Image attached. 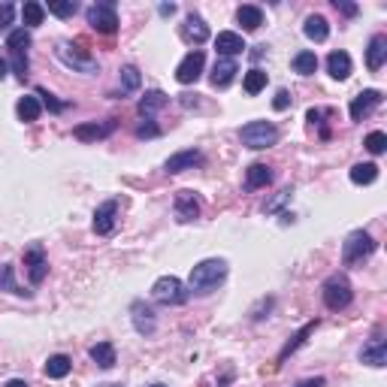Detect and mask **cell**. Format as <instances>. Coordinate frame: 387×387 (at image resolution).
<instances>
[{
	"instance_id": "7402d4cb",
	"label": "cell",
	"mask_w": 387,
	"mask_h": 387,
	"mask_svg": "<svg viewBox=\"0 0 387 387\" xmlns=\"http://www.w3.org/2000/svg\"><path fill=\"white\" fill-rule=\"evenodd\" d=\"M384 60H387V36L375 34L373 40H369V49H366V67L373 73H378L384 67Z\"/></svg>"
},
{
	"instance_id": "bcb514c9",
	"label": "cell",
	"mask_w": 387,
	"mask_h": 387,
	"mask_svg": "<svg viewBox=\"0 0 387 387\" xmlns=\"http://www.w3.org/2000/svg\"><path fill=\"white\" fill-rule=\"evenodd\" d=\"M157 12L170 19V15H176V3H161V6H157Z\"/></svg>"
},
{
	"instance_id": "e575fe53",
	"label": "cell",
	"mask_w": 387,
	"mask_h": 387,
	"mask_svg": "<svg viewBox=\"0 0 387 387\" xmlns=\"http://www.w3.org/2000/svg\"><path fill=\"white\" fill-rule=\"evenodd\" d=\"M21 19H25V27H36V25H43V19H45V6L43 3H36V0H27L25 6H21Z\"/></svg>"
},
{
	"instance_id": "ba28073f",
	"label": "cell",
	"mask_w": 387,
	"mask_h": 387,
	"mask_svg": "<svg viewBox=\"0 0 387 387\" xmlns=\"http://www.w3.org/2000/svg\"><path fill=\"white\" fill-rule=\"evenodd\" d=\"M85 19L88 25L97 30V34H115L118 30V12H115V3L112 0H103V3H94L85 10Z\"/></svg>"
},
{
	"instance_id": "603a6c76",
	"label": "cell",
	"mask_w": 387,
	"mask_h": 387,
	"mask_svg": "<svg viewBox=\"0 0 387 387\" xmlns=\"http://www.w3.org/2000/svg\"><path fill=\"white\" fill-rule=\"evenodd\" d=\"M351 70H354V64H351V55H348V52H330V58H327V73L333 76V79L345 82L348 76H351Z\"/></svg>"
},
{
	"instance_id": "60d3db41",
	"label": "cell",
	"mask_w": 387,
	"mask_h": 387,
	"mask_svg": "<svg viewBox=\"0 0 387 387\" xmlns=\"http://www.w3.org/2000/svg\"><path fill=\"white\" fill-rule=\"evenodd\" d=\"M287 106H291V91H276V97H272V109L276 112H285Z\"/></svg>"
},
{
	"instance_id": "44dd1931",
	"label": "cell",
	"mask_w": 387,
	"mask_h": 387,
	"mask_svg": "<svg viewBox=\"0 0 387 387\" xmlns=\"http://www.w3.org/2000/svg\"><path fill=\"white\" fill-rule=\"evenodd\" d=\"M166 103H170V97H166L161 88H151V91H146V97H140V103H136V112H140L142 118H151L157 109H164Z\"/></svg>"
},
{
	"instance_id": "7c38bea8",
	"label": "cell",
	"mask_w": 387,
	"mask_h": 387,
	"mask_svg": "<svg viewBox=\"0 0 387 387\" xmlns=\"http://www.w3.org/2000/svg\"><path fill=\"white\" fill-rule=\"evenodd\" d=\"M25 269L30 285H43V278L49 276V261H45V252L40 245H30L25 252Z\"/></svg>"
},
{
	"instance_id": "9c48e42d",
	"label": "cell",
	"mask_w": 387,
	"mask_h": 387,
	"mask_svg": "<svg viewBox=\"0 0 387 387\" xmlns=\"http://www.w3.org/2000/svg\"><path fill=\"white\" fill-rule=\"evenodd\" d=\"M203 67H206L203 49H191L185 58H181V64L176 67V79L181 82V85H194V82L203 76Z\"/></svg>"
},
{
	"instance_id": "c3c4849f",
	"label": "cell",
	"mask_w": 387,
	"mask_h": 387,
	"mask_svg": "<svg viewBox=\"0 0 387 387\" xmlns=\"http://www.w3.org/2000/svg\"><path fill=\"white\" fill-rule=\"evenodd\" d=\"M3 387H27V382H21V378H10Z\"/></svg>"
},
{
	"instance_id": "52a82bcc",
	"label": "cell",
	"mask_w": 387,
	"mask_h": 387,
	"mask_svg": "<svg viewBox=\"0 0 387 387\" xmlns=\"http://www.w3.org/2000/svg\"><path fill=\"white\" fill-rule=\"evenodd\" d=\"M378 248V242L373 239V233H366V230H351L348 233V239H345V245H342V261L351 267V263H360V261H366L369 254H373Z\"/></svg>"
},
{
	"instance_id": "277c9868",
	"label": "cell",
	"mask_w": 387,
	"mask_h": 387,
	"mask_svg": "<svg viewBox=\"0 0 387 387\" xmlns=\"http://www.w3.org/2000/svg\"><path fill=\"white\" fill-rule=\"evenodd\" d=\"M239 140L245 148H254V151L269 148L278 142V127L272 124V121H248L239 131Z\"/></svg>"
},
{
	"instance_id": "f907efd6",
	"label": "cell",
	"mask_w": 387,
	"mask_h": 387,
	"mask_svg": "<svg viewBox=\"0 0 387 387\" xmlns=\"http://www.w3.org/2000/svg\"><path fill=\"white\" fill-rule=\"evenodd\" d=\"M0 79H6V60L0 58Z\"/></svg>"
},
{
	"instance_id": "4fadbf2b",
	"label": "cell",
	"mask_w": 387,
	"mask_h": 387,
	"mask_svg": "<svg viewBox=\"0 0 387 387\" xmlns=\"http://www.w3.org/2000/svg\"><path fill=\"white\" fill-rule=\"evenodd\" d=\"M360 363H366V366H375V369L387 366V339L382 336V333H375V336L360 348Z\"/></svg>"
},
{
	"instance_id": "7a4b0ae2",
	"label": "cell",
	"mask_w": 387,
	"mask_h": 387,
	"mask_svg": "<svg viewBox=\"0 0 387 387\" xmlns=\"http://www.w3.org/2000/svg\"><path fill=\"white\" fill-rule=\"evenodd\" d=\"M58 60L67 67V70L73 73H82V76H94L97 70H100V64H97V58H91L85 49H82L79 43H58L55 49Z\"/></svg>"
},
{
	"instance_id": "f546056e",
	"label": "cell",
	"mask_w": 387,
	"mask_h": 387,
	"mask_svg": "<svg viewBox=\"0 0 387 387\" xmlns=\"http://www.w3.org/2000/svg\"><path fill=\"white\" fill-rule=\"evenodd\" d=\"M236 21L245 30H257V27L263 25V10H261V6L245 3V6H239V10H236Z\"/></svg>"
},
{
	"instance_id": "74e56055",
	"label": "cell",
	"mask_w": 387,
	"mask_h": 387,
	"mask_svg": "<svg viewBox=\"0 0 387 387\" xmlns=\"http://www.w3.org/2000/svg\"><path fill=\"white\" fill-rule=\"evenodd\" d=\"M291 197H294V188H282V191L272 197V200L263 203V212H267V215H276V212L282 209L285 203H291Z\"/></svg>"
},
{
	"instance_id": "ee69618b",
	"label": "cell",
	"mask_w": 387,
	"mask_h": 387,
	"mask_svg": "<svg viewBox=\"0 0 387 387\" xmlns=\"http://www.w3.org/2000/svg\"><path fill=\"white\" fill-rule=\"evenodd\" d=\"M333 6H336L342 15H348V19H351V15H357V3H342V0H333Z\"/></svg>"
},
{
	"instance_id": "3957f363",
	"label": "cell",
	"mask_w": 387,
	"mask_h": 387,
	"mask_svg": "<svg viewBox=\"0 0 387 387\" xmlns=\"http://www.w3.org/2000/svg\"><path fill=\"white\" fill-rule=\"evenodd\" d=\"M30 30L27 27H15L10 30L6 36V49H10V58H12V73L19 82L27 79V49H30Z\"/></svg>"
},
{
	"instance_id": "816d5d0a",
	"label": "cell",
	"mask_w": 387,
	"mask_h": 387,
	"mask_svg": "<svg viewBox=\"0 0 387 387\" xmlns=\"http://www.w3.org/2000/svg\"><path fill=\"white\" fill-rule=\"evenodd\" d=\"M148 387H166V384H148Z\"/></svg>"
},
{
	"instance_id": "d4e9b609",
	"label": "cell",
	"mask_w": 387,
	"mask_h": 387,
	"mask_svg": "<svg viewBox=\"0 0 387 387\" xmlns=\"http://www.w3.org/2000/svg\"><path fill=\"white\" fill-rule=\"evenodd\" d=\"M302 34H306L312 43H324V40L330 36V25H327V19H324V15H309L306 25H302Z\"/></svg>"
},
{
	"instance_id": "ffe728a7",
	"label": "cell",
	"mask_w": 387,
	"mask_h": 387,
	"mask_svg": "<svg viewBox=\"0 0 387 387\" xmlns=\"http://www.w3.org/2000/svg\"><path fill=\"white\" fill-rule=\"evenodd\" d=\"M112 131H115V121H106V124H97V121H88V124H79L73 131L76 140L82 142H97V140H106Z\"/></svg>"
},
{
	"instance_id": "836d02e7",
	"label": "cell",
	"mask_w": 387,
	"mask_h": 387,
	"mask_svg": "<svg viewBox=\"0 0 387 387\" xmlns=\"http://www.w3.org/2000/svg\"><path fill=\"white\" fill-rule=\"evenodd\" d=\"M348 176H351L354 185H373L378 179V166L375 164H354Z\"/></svg>"
},
{
	"instance_id": "7dc6e473",
	"label": "cell",
	"mask_w": 387,
	"mask_h": 387,
	"mask_svg": "<svg viewBox=\"0 0 387 387\" xmlns=\"http://www.w3.org/2000/svg\"><path fill=\"white\" fill-rule=\"evenodd\" d=\"M181 106H185V109L197 106V94H181Z\"/></svg>"
},
{
	"instance_id": "8992f818",
	"label": "cell",
	"mask_w": 387,
	"mask_h": 387,
	"mask_svg": "<svg viewBox=\"0 0 387 387\" xmlns=\"http://www.w3.org/2000/svg\"><path fill=\"white\" fill-rule=\"evenodd\" d=\"M151 297H155V302H164V306H185L191 291L176 276H161L151 285Z\"/></svg>"
},
{
	"instance_id": "83f0119b",
	"label": "cell",
	"mask_w": 387,
	"mask_h": 387,
	"mask_svg": "<svg viewBox=\"0 0 387 387\" xmlns=\"http://www.w3.org/2000/svg\"><path fill=\"white\" fill-rule=\"evenodd\" d=\"M91 360L97 363L100 369H112L115 366V345L112 342H97V345H91Z\"/></svg>"
},
{
	"instance_id": "7bdbcfd3",
	"label": "cell",
	"mask_w": 387,
	"mask_h": 387,
	"mask_svg": "<svg viewBox=\"0 0 387 387\" xmlns=\"http://www.w3.org/2000/svg\"><path fill=\"white\" fill-rule=\"evenodd\" d=\"M15 19V6L12 3H0V27H10Z\"/></svg>"
},
{
	"instance_id": "ac0fdd59",
	"label": "cell",
	"mask_w": 387,
	"mask_h": 387,
	"mask_svg": "<svg viewBox=\"0 0 387 387\" xmlns=\"http://www.w3.org/2000/svg\"><path fill=\"white\" fill-rule=\"evenodd\" d=\"M215 49H218V55L221 58H236L242 55V52L248 49L245 40H242L239 34H233V30H221V34L215 36Z\"/></svg>"
},
{
	"instance_id": "8d00e7d4",
	"label": "cell",
	"mask_w": 387,
	"mask_h": 387,
	"mask_svg": "<svg viewBox=\"0 0 387 387\" xmlns=\"http://www.w3.org/2000/svg\"><path fill=\"white\" fill-rule=\"evenodd\" d=\"M52 15H58V19H73L76 10H79V3L76 0H49V6H45Z\"/></svg>"
},
{
	"instance_id": "1f68e13d",
	"label": "cell",
	"mask_w": 387,
	"mask_h": 387,
	"mask_svg": "<svg viewBox=\"0 0 387 387\" xmlns=\"http://www.w3.org/2000/svg\"><path fill=\"white\" fill-rule=\"evenodd\" d=\"M73 369V360L67 357V354H52L49 360H45V375L49 378H67Z\"/></svg>"
},
{
	"instance_id": "4316f807",
	"label": "cell",
	"mask_w": 387,
	"mask_h": 387,
	"mask_svg": "<svg viewBox=\"0 0 387 387\" xmlns=\"http://www.w3.org/2000/svg\"><path fill=\"white\" fill-rule=\"evenodd\" d=\"M272 181V170L267 164H252L245 170V185L252 188V191H257V188H267Z\"/></svg>"
},
{
	"instance_id": "d6a6232c",
	"label": "cell",
	"mask_w": 387,
	"mask_h": 387,
	"mask_svg": "<svg viewBox=\"0 0 387 387\" xmlns=\"http://www.w3.org/2000/svg\"><path fill=\"white\" fill-rule=\"evenodd\" d=\"M294 73H300V76H315V70H318V55L315 52H309V49H302V52H297L294 55Z\"/></svg>"
},
{
	"instance_id": "e0dca14e",
	"label": "cell",
	"mask_w": 387,
	"mask_h": 387,
	"mask_svg": "<svg viewBox=\"0 0 387 387\" xmlns=\"http://www.w3.org/2000/svg\"><path fill=\"white\" fill-rule=\"evenodd\" d=\"M173 209H176V218H179L181 224L197 221V218H200V200L194 197V191H179L176 194V203H173Z\"/></svg>"
},
{
	"instance_id": "30bf717a",
	"label": "cell",
	"mask_w": 387,
	"mask_h": 387,
	"mask_svg": "<svg viewBox=\"0 0 387 387\" xmlns=\"http://www.w3.org/2000/svg\"><path fill=\"white\" fill-rule=\"evenodd\" d=\"M384 100V94L378 88H366V91H360L357 97L351 100V106H348V112H351V121H363V118H369L373 112L382 106Z\"/></svg>"
},
{
	"instance_id": "f6af8a7d",
	"label": "cell",
	"mask_w": 387,
	"mask_h": 387,
	"mask_svg": "<svg viewBox=\"0 0 387 387\" xmlns=\"http://www.w3.org/2000/svg\"><path fill=\"white\" fill-rule=\"evenodd\" d=\"M324 384H327V382H324V378L318 375V378H302V382H297L294 387H324Z\"/></svg>"
},
{
	"instance_id": "6da1fadb",
	"label": "cell",
	"mask_w": 387,
	"mask_h": 387,
	"mask_svg": "<svg viewBox=\"0 0 387 387\" xmlns=\"http://www.w3.org/2000/svg\"><path fill=\"white\" fill-rule=\"evenodd\" d=\"M224 278H227V261H221V257H209V261H200L191 269L188 287H191L194 294H200V297H206V294L215 291Z\"/></svg>"
},
{
	"instance_id": "ab89813d",
	"label": "cell",
	"mask_w": 387,
	"mask_h": 387,
	"mask_svg": "<svg viewBox=\"0 0 387 387\" xmlns=\"http://www.w3.org/2000/svg\"><path fill=\"white\" fill-rule=\"evenodd\" d=\"M36 97H43V103L49 106L52 112H64V109H67V103H58L55 97H52V94H49V91H45V88H36Z\"/></svg>"
},
{
	"instance_id": "5b68a950",
	"label": "cell",
	"mask_w": 387,
	"mask_h": 387,
	"mask_svg": "<svg viewBox=\"0 0 387 387\" xmlns=\"http://www.w3.org/2000/svg\"><path fill=\"white\" fill-rule=\"evenodd\" d=\"M351 300H354V287L348 282V276L336 272V276H330L327 282H324V306H327L330 312H342V309L351 306Z\"/></svg>"
},
{
	"instance_id": "d6986e66",
	"label": "cell",
	"mask_w": 387,
	"mask_h": 387,
	"mask_svg": "<svg viewBox=\"0 0 387 387\" xmlns=\"http://www.w3.org/2000/svg\"><path fill=\"white\" fill-rule=\"evenodd\" d=\"M236 73H239V67H236V60L233 58H218L215 60V67H212V85L215 88H227L233 79H236Z\"/></svg>"
},
{
	"instance_id": "4dcf8cb0",
	"label": "cell",
	"mask_w": 387,
	"mask_h": 387,
	"mask_svg": "<svg viewBox=\"0 0 387 387\" xmlns=\"http://www.w3.org/2000/svg\"><path fill=\"white\" fill-rule=\"evenodd\" d=\"M40 112H43V106L36 97H21V100L15 103V115L25 121V124H34V121L40 118Z\"/></svg>"
},
{
	"instance_id": "8fae6325",
	"label": "cell",
	"mask_w": 387,
	"mask_h": 387,
	"mask_svg": "<svg viewBox=\"0 0 387 387\" xmlns=\"http://www.w3.org/2000/svg\"><path fill=\"white\" fill-rule=\"evenodd\" d=\"M203 151H197V148H185V151H176V155H170L166 157V164H164V170L170 173V176H176V173H185V170H194V166H203Z\"/></svg>"
},
{
	"instance_id": "681fc988",
	"label": "cell",
	"mask_w": 387,
	"mask_h": 387,
	"mask_svg": "<svg viewBox=\"0 0 387 387\" xmlns=\"http://www.w3.org/2000/svg\"><path fill=\"white\" fill-rule=\"evenodd\" d=\"M263 49H267V45H254V52H252V58L257 60V58H261V55H263Z\"/></svg>"
},
{
	"instance_id": "cb8c5ba5",
	"label": "cell",
	"mask_w": 387,
	"mask_h": 387,
	"mask_svg": "<svg viewBox=\"0 0 387 387\" xmlns=\"http://www.w3.org/2000/svg\"><path fill=\"white\" fill-rule=\"evenodd\" d=\"M142 85V73H140V67H133V64H127V67H121L118 70V88H121V94H136Z\"/></svg>"
},
{
	"instance_id": "f1b7e54d",
	"label": "cell",
	"mask_w": 387,
	"mask_h": 387,
	"mask_svg": "<svg viewBox=\"0 0 387 387\" xmlns=\"http://www.w3.org/2000/svg\"><path fill=\"white\" fill-rule=\"evenodd\" d=\"M0 291L12 294V297H30V291H25V287L15 282V269L10 263H0Z\"/></svg>"
},
{
	"instance_id": "5bb4252c",
	"label": "cell",
	"mask_w": 387,
	"mask_h": 387,
	"mask_svg": "<svg viewBox=\"0 0 387 387\" xmlns=\"http://www.w3.org/2000/svg\"><path fill=\"white\" fill-rule=\"evenodd\" d=\"M115 218H118V200H106L94 209V233L97 236H109L115 230Z\"/></svg>"
},
{
	"instance_id": "b9f144b4",
	"label": "cell",
	"mask_w": 387,
	"mask_h": 387,
	"mask_svg": "<svg viewBox=\"0 0 387 387\" xmlns=\"http://www.w3.org/2000/svg\"><path fill=\"white\" fill-rule=\"evenodd\" d=\"M157 133H161V127L151 124V118H146V124L136 127V136H140V140H151V136H157Z\"/></svg>"
},
{
	"instance_id": "d590c367",
	"label": "cell",
	"mask_w": 387,
	"mask_h": 387,
	"mask_svg": "<svg viewBox=\"0 0 387 387\" xmlns=\"http://www.w3.org/2000/svg\"><path fill=\"white\" fill-rule=\"evenodd\" d=\"M267 79H269V76L267 73H263V70H257V67H254V70H248L245 73V82H242V85H245V94H261V91L263 88H267Z\"/></svg>"
},
{
	"instance_id": "484cf974",
	"label": "cell",
	"mask_w": 387,
	"mask_h": 387,
	"mask_svg": "<svg viewBox=\"0 0 387 387\" xmlns=\"http://www.w3.org/2000/svg\"><path fill=\"white\" fill-rule=\"evenodd\" d=\"M315 327H318V321H309L306 327H300L297 333H294V336H291V342H287V345L282 348V354H278V363H285V360L291 357L294 351H297L300 345H306V339H309V336H312V333H315Z\"/></svg>"
},
{
	"instance_id": "9a60e30c",
	"label": "cell",
	"mask_w": 387,
	"mask_h": 387,
	"mask_svg": "<svg viewBox=\"0 0 387 387\" xmlns=\"http://www.w3.org/2000/svg\"><path fill=\"white\" fill-rule=\"evenodd\" d=\"M179 34H181V40H185L188 45H194V49H197V45H203V43L209 40V25L197 12H191L185 19V25L179 27Z\"/></svg>"
},
{
	"instance_id": "2e32d148",
	"label": "cell",
	"mask_w": 387,
	"mask_h": 387,
	"mask_svg": "<svg viewBox=\"0 0 387 387\" xmlns=\"http://www.w3.org/2000/svg\"><path fill=\"white\" fill-rule=\"evenodd\" d=\"M131 318H133V327L140 336H151V333L157 330V315H155V309L146 306L142 300H136L133 306H131Z\"/></svg>"
},
{
	"instance_id": "f35d334b",
	"label": "cell",
	"mask_w": 387,
	"mask_h": 387,
	"mask_svg": "<svg viewBox=\"0 0 387 387\" xmlns=\"http://www.w3.org/2000/svg\"><path fill=\"white\" fill-rule=\"evenodd\" d=\"M363 146L373 151V155H384V148H387V136H384L382 131H373V133L366 136V140H363Z\"/></svg>"
}]
</instances>
